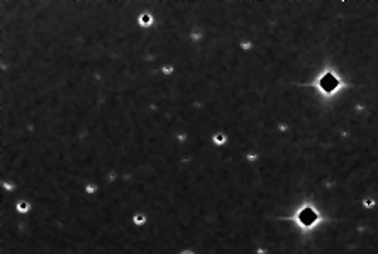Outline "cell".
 I'll use <instances>...</instances> for the list:
<instances>
[{"mask_svg":"<svg viewBox=\"0 0 378 254\" xmlns=\"http://www.w3.org/2000/svg\"><path fill=\"white\" fill-rule=\"evenodd\" d=\"M19 208H20V210H27V208H29V205H27L26 202H20V203H19Z\"/></svg>","mask_w":378,"mask_h":254,"instance_id":"1","label":"cell"},{"mask_svg":"<svg viewBox=\"0 0 378 254\" xmlns=\"http://www.w3.org/2000/svg\"><path fill=\"white\" fill-rule=\"evenodd\" d=\"M134 220H136L138 224H142V222H144V217H142V215H138V217H134Z\"/></svg>","mask_w":378,"mask_h":254,"instance_id":"2","label":"cell"},{"mask_svg":"<svg viewBox=\"0 0 378 254\" xmlns=\"http://www.w3.org/2000/svg\"><path fill=\"white\" fill-rule=\"evenodd\" d=\"M214 139H215L217 142H224V136H222V134H217V136L214 137Z\"/></svg>","mask_w":378,"mask_h":254,"instance_id":"3","label":"cell"},{"mask_svg":"<svg viewBox=\"0 0 378 254\" xmlns=\"http://www.w3.org/2000/svg\"><path fill=\"white\" fill-rule=\"evenodd\" d=\"M149 22H151V17H149V15H148V17H146V15L142 17V24H149Z\"/></svg>","mask_w":378,"mask_h":254,"instance_id":"4","label":"cell"},{"mask_svg":"<svg viewBox=\"0 0 378 254\" xmlns=\"http://www.w3.org/2000/svg\"><path fill=\"white\" fill-rule=\"evenodd\" d=\"M183 254H190V253H183Z\"/></svg>","mask_w":378,"mask_h":254,"instance_id":"5","label":"cell"}]
</instances>
